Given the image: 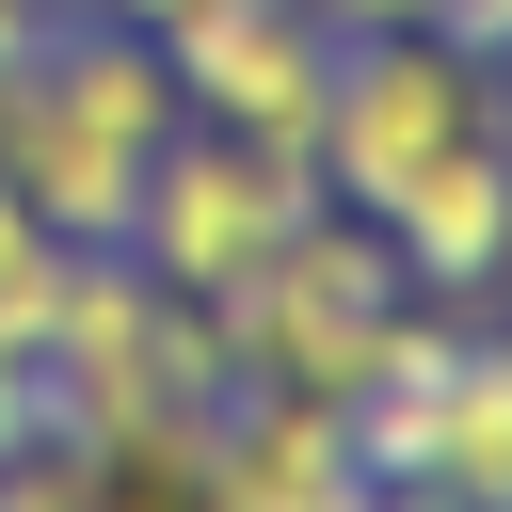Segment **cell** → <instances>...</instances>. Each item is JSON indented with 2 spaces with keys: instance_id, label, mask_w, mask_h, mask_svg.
I'll return each mask as SVG.
<instances>
[{
  "instance_id": "cell-1",
  "label": "cell",
  "mask_w": 512,
  "mask_h": 512,
  "mask_svg": "<svg viewBox=\"0 0 512 512\" xmlns=\"http://www.w3.org/2000/svg\"><path fill=\"white\" fill-rule=\"evenodd\" d=\"M160 144H176V64H160L144 32L64 16V32H32V48L0 64V192H16L48 240L112 256Z\"/></svg>"
},
{
  "instance_id": "cell-2",
  "label": "cell",
  "mask_w": 512,
  "mask_h": 512,
  "mask_svg": "<svg viewBox=\"0 0 512 512\" xmlns=\"http://www.w3.org/2000/svg\"><path fill=\"white\" fill-rule=\"evenodd\" d=\"M336 192H320V160L304 144H256V128H208V112H176V144L144 160V208H128V272L144 288H176V304H240L304 224H320Z\"/></svg>"
},
{
  "instance_id": "cell-3",
  "label": "cell",
  "mask_w": 512,
  "mask_h": 512,
  "mask_svg": "<svg viewBox=\"0 0 512 512\" xmlns=\"http://www.w3.org/2000/svg\"><path fill=\"white\" fill-rule=\"evenodd\" d=\"M464 128H496V64L480 48H448L432 16L416 32H336V80H320V192L336 208H384Z\"/></svg>"
},
{
  "instance_id": "cell-4",
  "label": "cell",
  "mask_w": 512,
  "mask_h": 512,
  "mask_svg": "<svg viewBox=\"0 0 512 512\" xmlns=\"http://www.w3.org/2000/svg\"><path fill=\"white\" fill-rule=\"evenodd\" d=\"M400 304H416V288H400V256H384V240H352V224L320 208V224H304V240H288V256H272L240 304H208V320H224V368H240V384L352 400Z\"/></svg>"
},
{
  "instance_id": "cell-5",
  "label": "cell",
  "mask_w": 512,
  "mask_h": 512,
  "mask_svg": "<svg viewBox=\"0 0 512 512\" xmlns=\"http://www.w3.org/2000/svg\"><path fill=\"white\" fill-rule=\"evenodd\" d=\"M160 64H176V112L320 160V80H336V16H320V0H224V16L176 32Z\"/></svg>"
},
{
  "instance_id": "cell-6",
  "label": "cell",
  "mask_w": 512,
  "mask_h": 512,
  "mask_svg": "<svg viewBox=\"0 0 512 512\" xmlns=\"http://www.w3.org/2000/svg\"><path fill=\"white\" fill-rule=\"evenodd\" d=\"M384 256H400V288H496L512 272V192H496V128H464L432 176H400L384 208Z\"/></svg>"
},
{
  "instance_id": "cell-7",
  "label": "cell",
  "mask_w": 512,
  "mask_h": 512,
  "mask_svg": "<svg viewBox=\"0 0 512 512\" xmlns=\"http://www.w3.org/2000/svg\"><path fill=\"white\" fill-rule=\"evenodd\" d=\"M400 480H432L448 512H512V336H464V352H448Z\"/></svg>"
},
{
  "instance_id": "cell-8",
  "label": "cell",
  "mask_w": 512,
  "mask_h": 512,
  "mask_svg": "<svg viewBox=\"0 0 512 512\" xmlns=\"http://www.w3.org/2000/svg\"><path fill=\"white\" fill-rule=\"evenodd\" d=\"M64 272H80V240H48V224L0 192V336H32V352H48V320H64Z\"/></svg>"
},
{
  "instance_id": "cell-9",
  "label": "cell",
  "mask_w": 512,
  "mask_h": 512,
  "mask_svg": "<svg viewBox=\"0 0 512 512\" xmlns=\"http://www.w3.org/2000/svg\"><path fill=\"white\" fill-rule=\"evenodd\" d=\"M96 512H208V480H192V416H176V432H144V448H112Z\"/></svg>"
},
{
  "instance_id": "cell-10",
  "label": "cell",
  "mask_w": 512,
  "mask_h": 512,
  "mask_svg": "<svg viewBox=\"0 0 512 512\" xmlns=\"http://www.w3.org/2000/svg\"><path fill=\"white\" fill-rule=\"evenodd\" d=\"M16 432H48V352H32V336H0V448H16Z\"/></svg>"
},
{
  "instance_id": "cell-11",
  "label": "cell",
  "mask_w": 512,
  "mask_h": 512,
  "mask_svg": "<svg viewBox=\"0 0 512 512\" xmlns=\"http://www.w3.org/2000/svg\"><path fill=\"white\" fill-rule=\"evenodd\" d=\"M96 16H112V32H144V48H176V32H208L224 0H96Z\"/></svg>"
},
{
  "instance_id": "cell-12",
  "label": "cell",
  "mask_w": 512,
  "mask_h": 512,
  "mask_svg": "<svg viewBox=\"0 0 512 512\" xmlns=\"http://www.w3.org/2000/svg\"><path fill=\"white\" fill-rule=\"evenodd\" d=\"M320 16H336V32H416L432 0H320Z\"/></svg>"
},
{
  "instance_id": "cell-13",
  "label": "cell",
  "mask_w": 512,
  "mask_h": 512,
  "mask_svg": "<svg viewBox=\"0 0 512 512\" xmlns=\"http://www.w3.org/2000/svg\"><path fill=\"white\" fill-rule=\"evenodd\" d=\"M496 192H512V128H496Z\"/></svg>"
},
{
  "instance_id": "cell-14",
  "label": "cell",
  "mask_w": 512,
  "mask_h": 512,
  "mask_svg": "<svg viewBox=\"0 0 512 512\" xmlns=\"http://www.w3.org/2000/svg\"><path fill=\"white\" fill-rule=\"evenodd\" d=\"M352 512H384V496H352Z\"/></svg>"
}]
</instances>
